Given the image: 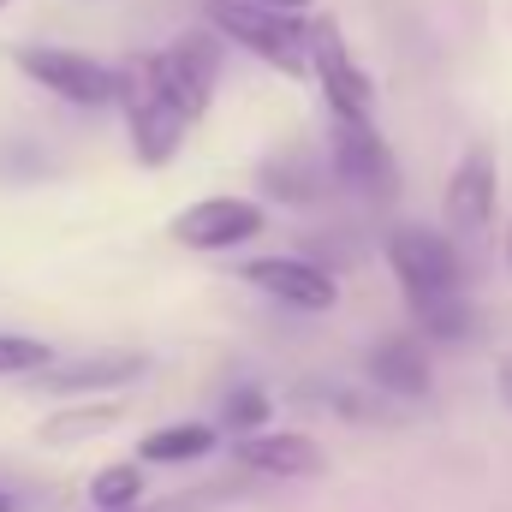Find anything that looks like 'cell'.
<instances>
[{
  "label": "cell",
  "mask_w": 512,
  "mask_h": 512,
  "mask_svg": "<svg viewBox=\"0 0 512 512\" xmlns=\"http://www.w3.org/2000/svg\"><path fill=\"white\" fill-rule=\"evenodd\" d=\"M221 54H227V42L209 36V30H185V36H173L161 54H149L161 90L173 96V108H179L185 120H203V114H209L215 84H221Z\"/></svg>",
  "instance_id": "cell-5"
},
{
  "label": "cell",
  "mask_w": 512,
  "mask_h": 512,
  "mask_svg": "<svg viewBox=\"0 0 512 512\" xmlns=\"http://www.w3.org/2000/svg\"><path fill=\"white\" fill-rule=\"evenodd\" d=\"M262 227H268V209H262L256 197H203V203L179 209L167 233H173L185 251L215 256V251H239V245H251Z\"/></svg>",
  "instance_id": "cell-8"
},
{
  "label": "cell",
  "mask_w": 512,
  "mask_h": 512,
  "mask_svg": "<svg viewBox=\"0 0 512 512\" xmlns=\"http://www.w3.org/2000/svg\"><path fill=\"white\" fill-rule=\"evenodd\" d=\"M328 173H334V167H322V155H316V149H304V143L274 149V155H262V167H256L262 191H268V197H280V203H316V197H322V185H328Z\"/></svg>",
  "instance_id": "cell-14"
},
{
  "label": "cell",
  "mask_w": 512,
  "mask_h": 512,
  "mask_svg": "<svg viewBox=\"0 0 512 512\" xmlns=\"http://www.w3.org/2000/svg\"><path fill=\"white\" fill-rule=\"evenodd\" d=\"M90 507L96 512H137L143 507V471L120 459V465H102L90 477Z\"/></svg>",
  "instance_id": "cell-17"
},
{
  "label": "cell",
  "mask_w": 512,
  "mask_h": 512,
  "mask_svg": "<svg viewBox=\"0 0 512 512\" xmlns=\"http://www.w3.org/2000/svg\"><path fill=\"white\" fill-rule=\"evenodd\" d=\"M328 167L340 185H352L358 197H376L387 203L399 191V155L387 149V137L376 131V120L352 126V120H334L328 131Z\"/></svg>",
  "instance_id": "cell-7"
},
{
  "label": "cell",
  "mask_w": 512,
  "mask_h": 512,
  "mask_svg": "<svg viewBox=\"0 0 512 512\" xmlns=\"http://www.w3.org/2000/svg\"><path fill=\"white\" fill-rule=\"evenodd\" d=\"M310 72H316L334 120H352V126L376 120V78L352 60V48H346V36H340L334 18H316L310 24Z\"/></svg>",
  "instance_id": "cell-6"
},
{
  "label": "cell",
  "mask_w": 512,
  "mask_h": 512,
  "mask_svg": "<svg viewBox=\"0 0 512 512\" xmlns=\"http://www.w3.org/2000/svg\"><path fill=\"white\" fill-rule=\"evenodd\" d=\"M411 322L423 328V340H441V346H459V340H471V334H477V310L465 304V292H459V298L417 304V310H411Z\"/></svg>",
  "instance_id": "cell-16"
},
{
  "label": "cell",
  "mask_w": 512,
  "mask_h": 512,
  "mask_svg": "<svg viewBox=\"0 0 512 512\" xmlns=\"http://www.w3.org/2000/svg\"><path fill=\"white\" fill-rule=\"evenodd\" d=\"M239 280L256 286L262 298L286 304V310H304V316H322V310L340 304V280L310 256H251L239 268Z\"/></svg>",
  "instance_id": "cell-9"
},
{
  "label": "cell",
  "mask_w": 512,
  "mask_h": 512,
  "mask_svg": "<svg viewBox=\"0 0 512 512\" xmlns=\"http://www.w3.org/2000/svg\"><path fill=\"white\" fill-rule=\"evenodd\" d=\"M501 256H507V274H512V221H507V245H501Z\"/></svg>",
  "instance_id": "cell-24"
},
{
  "label": "cell",
  "mask_w": 512,
  "mask_h": 512,
  "mask_svg": "<svg viewBox=\"0 0 512 512\" xmlns=\"http://www.w3.org/2000/svg\"><path fill=\"white\" fill-rule=\"evenodd\" d=\"M149 364L137 358V352H96V358H72V364H48L36 387L42 393H60V399H72V393H114V387H131L143 376Z\"/></svg>",
  "instance_id": "cell-12"
},
{
  "label": "cell",
  "mask_w": 512,
  "mask_h": 512,
  "mask_svg": "<svg viewBox=\"0 0 512 512\" xmlns=\"http://www.w3.org/2000/svg\"><path fill=\"white\" fill-rule=\"evenodd\" d=\"M387 268L405 292V304H435V298H459L465 292V262L459 245L435 227H393L387 233Z\"/></svg>",
  "instance_id": "cell-3"
},
{
  "label": "cell",
  "mask_w": 512,
  "mask_h": 512,
  "mask_svg": "<svg viewBox=\"0 0 512 512\" xmlns=\"http://www.w3.org/2000/svg\"><path fill=\"white\" fill-rule=\"evenodd\" d=\"M495 191H501V173H495V155L483 143H471L453 173H447V191H441V215L459 239H477L489 221H495Z\"/></svg>",
  "instance_id": "cell-10"
},
{
  "label": "cell",
  "mask_w": 512,
  "mask_h": 512,
  "mask_svg": "<svg viewBox=\"0 0 512 512\" xmlns=\"http://www.w3.org/2000/svg\"><path fill=\"white\" fill-rule=\"evenodd\" d=\"M12 66H18L30 84H42L48 96H60L66 108H108V102H120V66H102V60H90V54H78V48L24 42V48L12 54Z\"/></svg>",
  "instance_id": "cell-4"
},
{
  "label": "cell",
  "mask_w": 512,
  "mask_h": 512,
  "mask_svg": "<svg viewBox=\"0 0 512 512\" xmlns=\"http://www.w3.org/2000/svg\"><path fill=\"white\" fill-rule=\"evenodd\" d=\"M120 108H126V131H131V155L143 167H167L179 149H185V114L173 108V96L161 90L149 54L120 66Z\"/></svg>",
  "instance_id": "cell-2"
},
{
  "label": "cell",
  "mask_w": 512,
  "mask_h": 512,
  "mask_svg": "<svg viewBox=\"0 0 512 512\" xmlns=\"http://www.w3.org/2000/svg\"><path fill=\"white\" fill-rule=\"evenodd\" d=\"M268 411H274V399H268L262 387H233V393H227V405H221V417H227V429H233V435H262Z\"/></svg>",
  "instance_id": "cell-19"
},
{
  "label": "cell",
  "mask_w": 512,
  "mask_h": 512,
  "mask_svg": "<svg viewBox=\"0 0 512 512\" xmlns=\"http://www.w3.org/2000/svg\"><path fill=\"white\" fill-rule=\"evenodd\" d=\"M221 495H233L227 483H215V489H197V495H173V501H155V507H137V512H203V507H215Z\"/></svg>",
  "instance_id": "cell-21"
},
{
  "label": "cell",
  "mask_w": 512,
  "mask_h": 512,
  "mask_svg": "<svg viewBox=\"0 0 512 512\" xmlns=\"http://www.w3.org/2000/svg\"><path fill=\"white\" fill-rule=\"evenodd\" d=\"M233 459L251 471V477H322L328 471V453L298 435V429H262V435H239L233 441Z\"/></svg>",
  "instance_id": "cell-11"
},
{
  "label": "cell",
  "mask_w": 512,
  "mask_h": 512,
  "mask_svg": "<svg viewBox=\"0 0 512 512\" xmlns=\"http://www.w3.org/2000/svg\"><path fill=\"white\" fill-rule=\"evenodd\" d=\"M0 6H12V0H0Z\"/></svg>",
  "instance_id": "cell-26"
},
{
  "label": "cell",
  "mask_w": 512,
  "mask_h": 512,
  "mask_svg": "<svg viewBox=\"0 0 512 512\" xmlns=\"http://www.w3.org/2000/svg\"><path fill=\"white\" fill-rule=\"evenodd\" d=\"M54 364V352L30 334H0V376H42Z\"/></svg>",
  "instance_id": "cell-20"
},
{
  "label": "cell",
  "mask_w": 512,
  "mask_h": 512,
  "mask_svg": "<svg viewBox=\"0 0 512 512\" xmlns=\"http://www.w3.org/2000/svg\"><path fill=\"white\" fill-rule=\"evenodd\" d=\"M120 423V405H72L60 417L42 423V441L48 447H72V441H90V435H108Z\"/></svg>",
  "instance_id": "cell-18"
},
{
  "label": "cell",
  "mask_w": 512,
  "mask_h": 512,
  "mask_svg": "<svg viewBox=\"0 0 512 512\" xmlns=\"http://www.w3.org/2000/svg\"><path fill=\"white\" fill-rule=\"evenodd\" d=\"M203 18H209V30L221 42L256 54L262 66H274L286 78H304L310 72V24L298 12H274L262 0H209Z\"/></svg>",
  "instance_id": "cell-1"
},
{
  "label": "cell",
  "mask_w": 512,
  "mask_h": 512,
  "mask_svg": "<svg viewBox=\"0 0 512 512\" xmlns=\"http://www.w3.org/2000/svg\"><path fill=\"white\" fill-rule=\"evenodd\" d=\"M215 441L221 435L209 423H167V429H149L137 441V459L143 465H197V459L215 453Z\"/></svg>",
  "instance_id": "cell-15"
},
{
  "label": "cell",
  "mask_w": 512,
  "mask_h": 512,
  "mask_svg": "<svg viewBox=\"0 0 512 512\" xmlns=\"http://www.w3.org/2000/svg\"><path fill=\"white\" fill-rule=\"evenodd\" d=\"M0 512H12V495H6V489H0Z\"/></svg>",
  "instance_id": "cell-25"
},
{
  "label": "cell",
  "mask_w": 512,
  "mask_h": 512,
  "mask_svg": "<svg viewBox=\"0 0 512 512\" xmlns=\"http://www.w3.org/2000/svg\"><path fill=\"white\" fill-rule=\"evenodd\" d=\"M370 382L393 393V399H423L429 393V352H423V334H387L370 346Z\"/></svg>",
  "instance_id": "cell-13"
},
{
  "label": "cell",
  "mask_w": 512,
  "mask_h": 512,
  "mask_svg": "<svg viewBox=\"0 0 512 512\" xmlns=\"http://www.w3.org/2000/svg\"><path fill=\"white\" fill-rule=\"evenodd\" d=\"M495 387H501V399L512 405V352H501V364H495Z\"/></svg>",
  "instance_id": "cell-22"
},
{
  "label": "cell",
  "mask_w": 512,
  "mask_h": 512,
  "mask_svg": "<svg viewBox=\"0 0 512 512\" xmlns=\"http://www.w3.org/2000/svg\"><path fill=\"white\" fill-rule=\"evenodd\" d=\"M262 6H274V12H304L310 0H262Z\"/></svg>",
  "instance_id": "cell-23"
}]
</instances>
